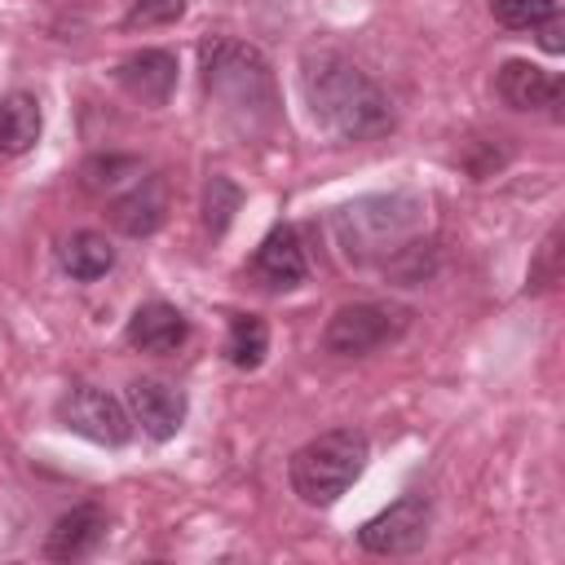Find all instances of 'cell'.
I'll list each match as a JSON object with an SVG mask.
<instances>
[{"instance_id": "cell-1", "label": "cell", "mask_w": 565, "mask_h": 565, "mask_svg": "<svg viewBox=\"0 0 565 565\" xmlns=\"http://www.w3.org/2000/svg\"><path fill=\"white\" fill-rule=\"evenodd\" d=\"M300 93L309 106V119L331 141H371L393 128V110L384 88L344 53L313 49L300 62Z\"/></svg>"}, {"instance_id": "cell-2", "label": "cell", "mask_w": 565, "mask_h": 565, "mask_svg": "<svg viewBox=\"0 0 565 565\" xmlns=\"http://www.w3.org/2000/svg\"><path fill=\"white\" fill-rule=\"evenodd\" d=\"M199 66H203V88L238 128L256 132L278 119V93H274L269 62L252 44L212 40V44H203Z\"/></svg>"}, {"instance_id": "cell-3", "label": "cell", "mask_w": 565, "mask_h": 565, "mask_svg": "<svg viewBox=\"0 0 565 565\" xmlns=\"http://www.w3.org/2000/svg\"><path fill=\"white\" fill-rule=\"evenodd\" d=\"M366 437L358 428H331L291 455V490L309 508H331L366 468Z\"/></svg>"}, {"instance_id": "cell-4", "label": "cell", "mask_w": 565, "mask_h": 565, "mask_svg": "<svg viewBox=\"0 0 565 565\" xmlns=\"http://www.w3.org/2000/svg\"><path fill=\"white\" fill-rule=\"evenodd\" d=\"M419 199L411 194H375L358 199L335 212V238L349 260H375L411 247V234L419 230Z\"/></svg>"}, {"instance_id": "cell-5", "label": "cell", "mask_w": 565, "mask_h": 565, "mask_svg": "<svg viewBox=\"0 0 565 565\" xmlns=\"http://www.w3.org/2000/svg\"><path fill=\"white\" fill-rule=\"evenodd\" d=\"M411 313L397 305H380V300H358V305H340L322 331V344L340 358H366L375 349H384L388 340H397L406 331Z\"/></svg>"}, {"instance_id": "cell-6", "label": "cell", "mask_w": 565, "mask_h": 565, "mask_svg": "<svg viewBox=\"0 0 565 565\" xmlns=\"http://www.w3.org/2000/svg\"><path fill=\"white\" fill-rule=\"evenodd\" d=\"M57 424L88 437V441H102V446H124L128 433H132V415L119 397H110L106 388H93V384H75L57 397Z\"/></svg>"}, {"instance_id": "cell-7", "label": "cell", "mask_w": 565, "mask_h": 565, "mask_svg": "<svg viewBox=\"0 0 565 565\" xmlns=\"http://www.w3.org/2000/svg\"><path fill=\"white\" fill-rule=\"evenodd\" d=\"M428 525H433V503L424 494H402L358 530V543L375 556H402L428 539Z\"/></svg>"}, {"instance_id": "cell-8", "label": "cell", "mask_w": 565, "mask_h": 565, "mask_svg": "<svg viewBox=\"0 0 565 565\" xmlns=\"http://www.w3.org/2000/svg\"><path fill=\"white\" fill-rule=\"evenodd\" d=\"M499 97L512 106V110H547L552 119H561V102H565V84L561 75L534 66V62H503L499 66V79H494Z\"/></svg>"}, {"instance_id": "cell-9", "label": "cell", "mask_w": 565, "mask_h": 565, "mask_svg": "<svg viewBox=\"0 0 565 565\" xmlns=\"http://www.w3.org/2000/svg\"><path fill=\"white\" fill-rule=\"evenodd\" d=\"M128 415H132V424H141L146 437L168 441L185 424V393L163 384V380H132L128 384Z\"/></svg>"}, {"instance_id": "cell-10", "label": "cell", "mask_w": 565, "mask_h": 565, "mask_svg": "<svg viewBox=\"0 0 565 565\" xmlns=\"http://www.w3.org/2000/svg\"><path fill=\"white\" fill-rule=\"evenodd\" d=\"M115 79H119V88L128 97H137L146 106H163L172 97V88H177V57L168 49H141V53L119 62Z\"/></svg>"}, {"instance_id": "cell-11", "label": "cell", "mask_w": 565, "mask_h": 565, "mask_svg": "<svg viewBox=\"0 0 565 565\" xmlns=\"http://www.w3.org/2000/svg\"><path fill=\"white\" fill-rule=\"evenodd\" d=\"M124 335H128V344L141 349V353H177V349L185 344V335H190V322H185V313H181L177 305H168V300H146V305L132 309Z\"/></svg>"}, {"instance_id": "cell-12", "label": "cell", "mask_w": 565, "mask_h": 565, "mask_svg": "<svg viewBox=\"0 0 565 565\" xmlns=\"http://www.w3.org/2000/svg\"><path fill=\"white\" fill-rule=\"evenodd\" d=\"M252 269H256V278H260L265 287H274V291L300 287L305 274H309V265H305V252H300L296 230H291V225H274V230L260 238Z\"/></svg>"}, {"instance_id": "cell-13", "label": "cell", "mask_w": 565, "mask_h": 565, "mask_svg": "<svg viewBox=\"0 0 565 565\" xmlns=\"http://www.w3.org/2000/svg\"><path fill=\"white\" fill-rule=\"evenodd\" d=\"M106 534V512L97 503H75L71 512H62L44 539V556L49 561H79L88 556Z\"/></svg>"}, {"instance_id": "cell-14", "label": "cell", "mask_w": 565, "mask_h": 565, "mask_svg": "<svg viewBox=\"0 0 565 565\" xmlns=\"http://www.w3.org/2000/svg\"><path fill=\"white\" fill-rule=\"evenodd\" d=\"M163 212H168V194H163V181L159 177H146L141 185H132L128 194H119L110 203V221L115 230H124L128 238H141V234H154L163 225Z\"/></svg>"}, {"instance_id": "cell-15", "label": "cell", "mask_w": 565, "mask_h": 565, "mask_svg": "<svg viewBox=\"0 0 565 565\" xmlns=\"http://www.w3.org/2000/svg\"><path fill=\"white\" fill-rule=\"evenodd\" d=\"M40 128H44V115L35 93L18 88L0 102V154H26L40 141Z\"/></svg>"}, {"instance_id": "cell-16", "label": "cell", "mask_w": 565, "mask_h": 565, "mask_svg": "<svg viewBox=\"0 0 565 565\" xmlns=\"http://www.w3.org/2000/svg\"><path fill=\"white\" fill-rule=\"evenodd\" d=\"M57 260H62V269H66L71 278L93 282V278H106V274H110V265H115V247H110L102 234L79 230V234H71V238L57 247Z\"/></svg>"}, {"instance_id": "cell-17", "label": "cell", "mask_w": 565, "mask_h": 565, "mask_svg": "<svg viewBox=\"0 0 565 565\" xmlns=\"http://www.w3.org/2000/svg\"><path fill=\"white\" fill-rule=\"evenodd\" d=\"M269 353V327L256 313H234L230 318V340H225V358L238 371H256Z\"/></svg>"}, {"instance_id": "cell-18", "label": "cell", "mask_w": 565, "mask_h": 565, "mask_svg": "<svg viewBox=\"0 0 565 565\" xmlns=\"http://www.w3.org/2000/svg\"><path fill=\"white\" fill-rule=\"evenodd\" d=\"M552 9H556V0H490L494 22H503L512 31H534Z\"/></svg>"}, {"instance_id": "cell-19", "label": "cell", "mask_w": 565, "mask_h": 565, "mask_svg": "<svg viewBox=\"0 0 565 565\" xmlns=\"http://www.w3.org/2000/svg\"><path fill=\"white\" fill-rule=\"evenodd\" d=\"M234 207H238V185H230L225 177H212V181H207V199H203L207 230H212V234H221V230L230 225Z\"/></svg>"}, {"instance_id": "cell-20", "label": "cell", "mask_w": 565, "mask_h": 565, "mask_svg": "<svg viewBox=\"0 0 565 565\" xmlns=\"http://www.w3.org/2000/svg\"><path fill=\"white\" fill-rule=\"evenodd\" d=\"M181 9H185V0H137V9L128 13V26H154V22H172V18H181Z\"/></svg>"}, {"instance_id": "cell-21", "label": "cell", "mask_w": 565, "mask_h": 565, "mask_svg": "<svg viewBox=\"0 0 565 565\" xmlns=\"http://www.w3.org/2000/svg\"><path fill=\"white\" fill-rule=\"evenodd\" d=\"M556 243H561V234L552 230V234H547V243H543V252H539V265L530 269V287H534V291H539V287H552V282H556V274H561V269H556V256H561V247H556Z\"/></svg>"}, {"instance_id": "cell-22", "label": "cell", "mask_w": 565, "mask_h": 565, "mask_svg": "<svg viewBox=\"0 0 565 565\" xmlns=\"http://www.w3.org/2000/svg\"><path fill=\"white\" fill-rule=\"evenodd\" d=\"M534 31H539V44H543L547 53H561V49H565V22H561V13H556V9H552Z\"/></svg>"}]
</instances>
